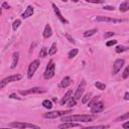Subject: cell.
<instances>
[{"instance_id":"34","label":"cell","mask_w":129,"mask_h":129,"mask_svg":"<svg viewBox=\"0 0 129 129\" xmlns=\"http://www.w3.org/2000/svg\"><path fill=\"white\" fill-rule=\"evenodd\" d=\"M128 76H129V68L126 67L125 70H124V72H123V76H122V77H123V79H127Z\"/></svg>"},{"instance_id":"32","label":"cell","mask_w":129,"mask_h":129,"mask_svg":"<svg viewBox=\"0 0 129 129\" xmlns=\"http://www.w3.org/2000/svg\"><path fill=\"white\" fill-rule=\"evenodd\" d=\"M66 38L68 39V40H69V42L71 43H73V44H75V43H76V42H75V39L69 34V33H66Z\"/></svg>"},{"instance_id":"40","label":"cell","mask_w":129,"mask_h":129,"mask_svg":"<svg viewBox=\"0 0 129 129\" xmlns=\"http://www.w3.org/2000/svg\"><path fill=\"white\" fill-rule=\"evenodd\" d=\"M2 8H4V9H9V5H8V3H7V2H3V4H2Z\"/></svg>"},{"instance_id":"25","label":"cell","mask_w":129,"mask_h":129,"mask_svg":"<svg viewBox=\"0 0 129 129\" xmlns=\"http://www.w3.org/2000/svg\"><path fill=\"white\" fill-rule=\"evenodd\" d=\"M20 24H21V20H20V19H16L15 21L13 22V24H12V29L13 30H16L19 27Z\"/></svg>"},{"instance_id":"14","label":"cell","mask_w":129,"mask_h":129,"mask_svg":"<svg viewBox=\"0 0 129 129\" xmlns=\"http://www.w3.org/2000/svg\"><path fill=\"white\" fill-rule=\"evenodd\" d=\"M72 97H73V90H69V91H68V92L65 94V96L63 97V99L60 100V105L64 106L70 99H72Z\"/></svg>"},{"instance_id":"13","label":"cell","mask_w":129,"mask_h":129,"mask_svg":"<svg viewBox=\"0 0 129 129\" xmlns=\"http://www.w3.org/2000/svg\"><path fill=\"white\" fill-rule=\"evenodd\" d=\"M71 127H82L80 123L76 122H64L63 124H60L59 128H71Z\"/></svg>"},{"instance_id":"8","label":"cell","mask_w":129,"mask_h":129,"mask_svg":"<svg viewBox=\"0 0 129 129\" xmlns=\"http://www.w3.org/2000/svg\"><path fill=\"white\" fill-rule=\"evenodd\" d=\"M22 96H26V95H29V94H42V93H45V90L43 89L40 87H35V88H31L29 90H26V91H20L19 92Z\"/></svg>"},{"instance_id":"30","label":"cell","mask_w":129,"mask_h":129,"mask_svg":"<svg viewBox=\"0 0 129 129\" xmlns=\"http://www.w3.org/2000/svg\"><path fill=\"white\" fill-rule=\"evenodd\" d=\"M47 56V50H46V47H43L42 50H40L39 52V57L40 58H45Z\"/></svg>"},{"instance_id":"26","label":"cell","mask_w":129,"mask_h":129,"mask_svg":"<svg viewBox=\"0 0 129 129\" xmlns=\"http://www.w3.org/2000/svg\"><path fill=\"white\" fill-rule=\"evenodd\" d=\"M78 52H79V51H78L77 49H73L72 51L69 52V58H70V59L75 58V57H76V56L78 55Z\"/></svg>"},{"instance_id":"23","label":"cell","mask_w":129,"mask_h":129,"mask_svg":"<svg viewBox=\"0 0 129 129\" xmlns=\"http://www.w3.org/2000/svg\"><path fill=\"white\" fill-rule=\"evenodd\" d=\"M91 97H92V94H91V93H87L85 96L82 98V103H83V104H87L88 102L90 101Z\"/></svg>"},{"instance_id":"46","label":"cell","mask_w":129,"mask_h":129,"mask_svg":"<svg viewBox=\"0 0 129 129\" xmlns=\"http://www.w3.org/2000/svg\"><path fill=\"white\" fill-rule=\"evenodd\" d=\"M63 1H65V2H67V0H63Z\"/></svg>"},{"instance_id":"5","label":"cell","mask_w":129,"mask_h":129,"mask_svg":"<svg viewBox=\"0 0 129 129\" xmlns=\"http://www.w3.org/2000/svg\"><path fill=\"white\" fill-rule=\"evenodd\" d=\"M39 65H40V63H39L38 60H33V62L29 65V67H28V72H27V77H28V79H31V78H32V76L34 75L35 71L38 69Z\"/></svg>"},{"instance_id":"27","label":"cell","mask_w":129,"mask_h":129,"mask_svg":"<svg viewBox=\"0 0 129 129\" xmlns=\"http://www.w3.org/2000/svg\"><path fill=\"white\" fill-rule=\"evenodd\" d=\"M95 86H96L97 89H99V90H105L106 89V85L101 83V82H96L95 83Z\"/></svg>"},{"instance_id":"41","label":"cell","mask_w":129,"mask_h":129,"mask_svg":"<svg viewBox=\"0 0 129 129\" xmlns=\"http://www.w3.org/2000/svg\"><path fill=\"white\" fill-rule=\"evenodd\" d=\"M122 127H123V128H125V129H127V128H129V123H128V121L126 122V123H124L123 125H122Z\"/></svg>"},{"instance_id":"7","label":"cell","mask_w":129,"mask_h":129,"mask_svg":"<svg viewBox=\"0 0 129 129\" xmlns=\"http://www.w3.org/2000/svg\"><path fill=\"white\" fill-rule=\"evenodd\" d=\"M8 126L15 127V128H35V129L39 128V126H37V125L29 124V123H22V122H12Z\"/></svg>"},{"instance_id":"43","label":"cell","mask_w":129,"mask_h":129,"mask_svg":"<svg viewBox=\"0 0 129 129\" xmlns=\"http://www.w3.org/2000/svg\"><path fill=\"white\" fill-rule=\"evenodd\" d=\"M52 101H53V102H58V99H57V98H53Z\"/></svg>"},{"instance_id":"21","label":"cell","mask_w":129,"mask_h":129,"mask_svg":"<svg viewBox=\"0 0 129 129\" xmlns=\"http://www.w3.org/2000/svg\"><path fill=\"white\" fill-rule=\"evenodd\" d=\"M43 106L44 108H46V109H52V101L51 100H43Z\"/></svg>"},{"instance_id":"19","label":"cell","mask_w":129,"mask_h":129,"mask_svg":"<svg viewBox=\"0 0 129 129\" xmlns=\"http://www.w3.org/2000/svg\"><path fill=\"white\" fill-rule=\"evenodd\" d=\"M72 83V81H71V78L70 77H65L63 80H62V82H60V86H62L63 88H68Z\"/></svg>"},{"instance_id":"16","label":"cell","mask_w":129,"mask_h":129,"mask_svg":"<svg viewBox=\"0 0 129 129\" xmlns=\"http://www.w3.org/2000/svg\"><path fill=\"white\" fill-rule=\"evenodd\" d=\"M43 37L44 38H49L52 36V27H51V25L50 24H46L45 25V27H44V30H43Z\"/></svg>"},{"instance_id":"18","label":"cell","mask_w":129,"mask_h":129,"mask_svg":"<svg viewBox=\"0 0 129 129\" xmlns=\"http://www.w3.org/2000/svg\"><path fill=\"white\" fill-rule=\"evenodd\" d=\"M128 9H129V1L128 0H125V1H123L120 4L119 10L121 12H126V11H128Z\"/></svg>"},{"instance_id":"37","label":"cell","mask_w":129,"mask_h":129,"mask_svg":"<svg viewBox=\"0 0 129 129\" xmlns=\"http://www.w3.org/2000/svg\"><path fill=\"white\" fill-rule=\"evenodd\" d=\"M110 127V125H97V126H91V127H89V128H109Z\"/></svg>"},{"instance_id":"22","label":"cell","mask_w":129,"mask_h":129,"mask_svg":"<svg viewBox=\"0 0 129 129\" xmlns=\"http://www.w3.org/2000/svg\"><path fill=\"white\" fill-rule=\"evenodd\" d=\"M56 52H57V43H53L52 44V46H51L50 51L47 52V53H49L50 56H52V55H55Z\"/></svg>"},{"instance_id":"24","label":"cell","mask_w":129,"mask_h":129,"mask_svg":"<svg viewBox=\"0 0 129 129\" xmlns=\"http://www.w3.org/2000/svg\"><path fill=\"white\" fill-rule=\"evenodd\" d=\"M128 49H127L126 46H124V45H117L116 46V50H115V51H116L117 53H121V52H125Z\"/></svg>"},{"instance_id":"3","label":"cell","mask_w":129,"mask_h":129,"mask_svg":"<svg viewBox=\"0 0 129 129\" xmlns=\"http://www.w3.org/2000/svg\"><path fill=\"white\" fill-rule=\"evenodd\" d=\"M22 78L21 75L19 74H16V75H12V76H9L7 78H5L3 80L0 81V89H2L3 87H5L8 83H11V82H16V81H20Z\"/></svg>"},{"instance_id":"11","label":"cell","mask_w":129,"mask_h":129,"mask_svg":"<svg viewBox=\"0 0 129 129\" xmlns=\"http://www.w3.org/2000/svg\"><path fill=\"white\" fill-rule=\"evenodd\" d=\"M104 103L101 101H98L96 104H94L92 107H91V112L96 114V113H99V112H102L104 110Z\"/></svg>"},{"instance_id":"12","label":"cell","mask_w":129,"mask_h":129,"mask_svg":"<svg viewBox=\"0 0 129 129\" xmlns=\"http://www.w3.org/2000/svg\"><path fill=\"white\" fill-rule=\"evenodd\" d=\"M52 8H53V11H55V13L57 14V16H58V18L62 21L63 23H68V20L62 15V13H60V9H59V7L56 5V4H53L52 3Z\"/></svg>"},{"instance_id":"38","label":"cell","mask_w":129,"mask_h":129,"mask_svg":"<svg viewBox=\"0 0 129 129\" xmlns=\"http://www.w3.org/2000/svg\"><path fill=\"white\" fill-rule=\"evenodd\" d=\"M114 34H115V32H113V31H108L107 33H105V38L111 37V36H113Z\"/></svg>"},{"instance_id":"31","label":"cell","mask_w":129,"mask_h":129,"mask_svg":"<svg viewBox=\"0 0 129 129\" xmlns=\"http://www.w3.org/2000/svg\"><path fill=\"white\" fill-rule=\"evenodd\" d=\"M77 105V101L76 100H74V99H70L69 100V103H68V107H75V106H76Z\"/></svg>"},{"instance_id":"39","label":"cell","mask_w":129,"mask_h":129,"mask_svg":"<svg viewBox=\"0 0 129 129\" xmlns=\"http://www.w3.org/2000/svg\"><path fill=\"white\" fill-rule=\"evenodd\" d=\"M9 98H11V99H17V100H20V98H19V97H17V95H16V94H14V93H13V94H10V95H9Z\"/></svg>"},{"instance_id":"1","label":"cell","mask_w":129,"mask_h":129,"mask_svg":"<svg viewBox=\"0 0 129 129\" xmlns=\"http://www.w3.org/2000/svg\"><path fill=\"white\" fill-rule=\"evenodd\" d=\"M95 120L93 115H70V116H63V122H91Z\"/></svg>"},{"instance_id":"9","label":"cell","mask_w":129,"mask_h":129,"mask_svg":"<svg viewBox=\"0 0 129 129\" xmlns=\"http://www.w3.org/2000/svg\"><path fill=\"white\" fill-rule=\"evenodd\" d=\"M124 63H125V60L123 59H118L115 60V63L113 65V70H112V74L113 75H116L120 70H121V68L124 66Z\"/></svg>"},{"instance_id":"35","label":"cell","mask_w":129,"mask_h":129,"mask_svg":"<svg viewBox=\"0 0 129 129\" xmlns=\"http://www.w3.org/2000/svg\"><path fill=\"white\" fill-rule=\"evenodd\" d=\"M117 43V40L116 39H113V40H109V42H107L106 45L107 46H111V45H114V44H116Z\"/></svg>"},{"instance_id":"4","label":"cell","mask_w":129,"mask_h":129,"mask_svg":"<svg viewBox=\"0 0 129 129\" xmlns=\"http://www.w3.org/2000/svg\"><path fill=\"white\" fill-rule=\"evenodd\" d=\"M72 113V110H67V111H52L49 113H45L43 114V118H49V119H55L60 116H65V115Z\"/></svg>"},{"instance_id":"44","label":"cell","mask_w":129,"mask_h":129,"mask_svg":"<svg viewBox=\"0 0 129 129\" xmlns=\"http://www.w3.org/2000/svg\"><path fill=\"white\" fill-rule=\"evenodd\" d=\"M2 14V7H0V15Z\"/></svg>"},{"instance_id":"36","label":"cell","mask_w":129,"mask_h":129,"mask_svg":"<svg viewBox=\"0 0 129 129\" xmlns=\"http://www.w3.org/2000/svg\"><path fill=\"white\" fill-rule=\"evenodd\" d=\"M104 10H110V11H114L115 8H114V6H110V5H105L104 7H103Z\"/></svg>"},{"instance_id":"33","label":"cell","mask_w":129,"mask_h":129,"mask_svg":"<svg viewBox=\"0 0 129 129\" xmlns=\"http://www.w3.org/2000/svg\"><path fill=\"white\" fill-rule=\"evenodd\" d=\"M87 2H90V3H97V4H101V3H104L105 0H86Z\"/></svg>"},{"instance_id":"17","label":"cell","mask_w":129,"mask_h":129,"mask_svg":"<svg viewBox=\"0 0 129 129\" xmlns=\"http://www.w3.org/2000/svg\"><path fill=\"white\" fill-rule=\"evenodd\" d=\"M18 60H19V52H16L13 53V60H12V65H11V69H15L17 64H18Z\"/></svg>"},{"instance_id":"29","label":"cell","mask_w":129,"mask_h":129,"mask_svg":"<svg viewBox=\"0 0 129 129\" xmlns=\"http://www.w3.org/2000/svg\"><path fill=\"white\" fill-rule=\"evenodd\" d=\"M99 98H100V97H95V98H94V99H92V100L90 99L91 101L88 102V107H90V108H91L94 104H96L97 102H98V100H99Z\"/></svg>"},{"instance_id":"10","label":"cell","mask_w":129,"mask_h":129,"mask_svg":"<svg viewBox=\"0 0 129 129\" xmlns=\"http://www.w3.org/2000/svg\"><path fill=\"white\" fill-rule=\"evenodd\" d=\"M96 20L98 22H108V23H116V22H121L123 20L121 19H115V18H110V17H106V16H97Z\"/></svg>"},{"instance_id":"15","label":"cell","mask_w":129,"mask_h":129,"mask_svg":"<svg viewBox=\"0 0 129 129\" xmlns=\"http://www.w3.org/2000/svg\"><path fill=\"white\" fill-rule=\"evenodd\" d=\"M33 14V7H32V6L31 5H29V6H27V8H26L25 9V11L22 13V18H28L29 16H31Z\"/></svg>"},{"instance_id":"6","label":"cell","mask_w":129,"mask_h":129,"mask_svg":"<svg viewBox=\"0 0 129 129\" xmlns=\"http://www.w3.org/2000/svg\"><path fill=\"white\" fill-rule=\"evenodd\" d=\"M85 85H86V82L83 81V82L78 86L77 91L75 92V95H74V100L78 101L83 97V94H84V91H85Z\"/></svg>"},{"instance_id":"20","label":"cell","mask_w":129,"mask_h":129,"mask_svg":"<svg viewBox=\"0 0 129 129\" xmlns=\"http://www.w3.org/2000/svg\"><path fill=\"white\" fill-rule=\"evenodd\" d=\"M97 31H98L97 28H93V29H90V30H87L86 32H84V36L85 37H90V36L94 35Z\"/></svg>"},{"instance_id":"2","label":"cell","mask_w":129,"mask_h":129,"mask_svg":"<svg viewBox=\"0 0 129 129\" xmlns=\"http://www.w3.org/2000/svg\"><path fill=\"white\" fill-rule=\"evenodd\" d=\"M55 70H56V65L53 63V60H51L49 63V65L46 66V69L44 72L43 77L45 80H50L52 79L53 76H55Z\"/></svg>"},{"instance_id":"42","label":"cell","mask_w":129,"mask_h":129,"mask_svg":"<svg viewBox=\"0 0 129 129\" xmlns=\"http://www.w3.org/2000/svg\"><path fill=\"white\" fill-rule=\"evenodd\" d=\"M124 99H125V100H129V93H128V92H126V93H125Z\"/></svg>"},{"instance_id":"45","label":"cell","mask_w":129,"mask_h":129,"mask_svg":"<svg viewBox=\"0 0 129 129\" xmlns=\"http://www.w3.org/2000/svg\"><path fill=\"white\" fill-rule=\"evenodd\" d=\"M72 1H74V2H78L79 0H72Z\"/></svg>"},{"instance_id":"28","label":"cell","mask_w":129,"mask_h":129,"mask_svg":"<svg viewBox=\"0 0 129 129\" xmlns=\"http://www.w3.org/2000/svg\"><path fill=\"white\" fill-rule=\"evenodd\" d=\"M128 118H129V113H125L124 115H122V116H120V117H118L116 120V122H118V121H123V120H128Z\"/></svg>"}]
</instances>
